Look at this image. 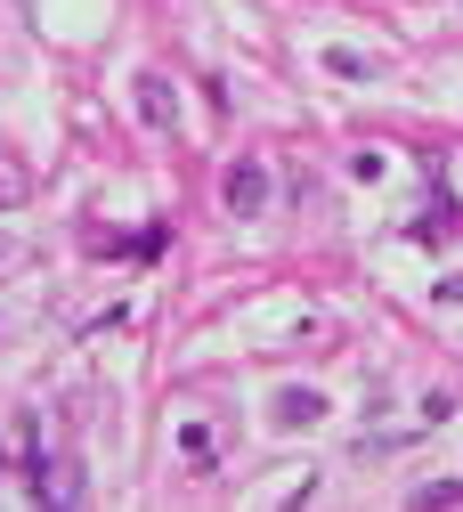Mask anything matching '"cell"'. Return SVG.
Wrapping results in <instances>:
<instances>
[{
  "label": "cell",
  "mask_w": 463,
  "mask_h": 512,
  "mask_svg": "<svg viewBox=\"0 0 463 512\" xmlns=\"http://www.w3.org/2000/svg\"><path fill=\"white\" fill-rule=\"evenodd\" d=\"M130 98H139V122H147V131H179V98H171V82L163 74H139V82H130Z\"/></svg>",
  "instance_id": "7a4b0ae2"
},
{
  "label": "cell",
  "mask_w": 463,
  "mask_h": 512,
  "mask_svg": "<svg viewBox=\"0 0 463 512\" xmlns=\"http://www.w3.org/2000/svg\"><path fill=\"white\" fill-rule=\"evenodd\" d=\"M9 269H25V244H9V236H0V277H9Z\"/></svg>",
  "instance_id": "ba28073f"
},
{
  "label": "cell",
  "mask_w": 463,
  "mask_h": 512,
  "mask_svg": "<svg viewBox=\"0 0 463 512\" xmlns=\"http://www.w3.org/2000/svg\"><path fill=\"white\" fill-rule=\"evenodd\" d=\"M25 196H33V171H25V163H9V155H0V212H17Z\"/></svg>",
  "instance_id": "277c9868"
},
{
  "label": "cell",
  "mask_w": 463,
  "mask_h": 512,
  "mask_svg": "<svg viewBox=\"0 0 463 512\" xmlns=\"http://www.w3.org/2000/svg\"><path fill=\"white\" fill-rule=\"evenodd\" d=\"M0 464H9V472H25V488L49 472V456H41V415H33V407H17L9 423H0Z\"/></svg>",
  "instance_id": "6da1fadb"
},
{
  "label": "cell",
  "mask_w": 463,
  "mask_h": 512,
  "mask_svg": "<svg viewBox=\"0 0 463 512\" xmlns=\"http://www.w3.org/2000/svg\"><path fill=\"white\" fill-rule=\"evenodd\" d=\"M415 504H463V480H447V488H415Z\"/></svg>",
  "instance_id": "52a82bcc"
},
{
  "label": "cell",
  "mask_w": 463,
  "mask_h": 512,
  "mask_svg": "<svg viewBox=\"0 0 463 512\" xmlns=\"http://www.w3.org/2000/svg\"><path fill=\"white\" fill-rule=\"evenodd\" d=\"M277 415H285V423H317V415H325V399H317V391H285V399H277Z\"/></svg>",
  "instance_id": "5b68a950"
},
{
  "label": "cell",
  "mask_w": 463,
  "mask_h": 512,
  "mask_svg": "<svg viewBox=\"0 0 463 512\" xmlns=\"http://www.w3.org/2000/svg\"><path fill=\"white\" fill-rule=\"evenodd\" d=\"M325 66H334L342 82H374V66H366V57H358V49H325Z\"/></svg>",
  "instance_id": "8992f818"
},
{
  "label": "cell",
  "mask_w": 463,
  "mask_h": 512,
  "mask_svg": "<svg viewBox=\"0 0 463 512\" xmlns=\"http://www.w3.org/2000/svg\"><path fill=\"white\" fill-rule=\"evenodd\" d=\"M220 196H228V212H244V220H252L260 204H269V171H260L252 155H244V163H228V179H220Z\"/></svg>",
  "instance_id": "3957f363"
}]
</instances>
